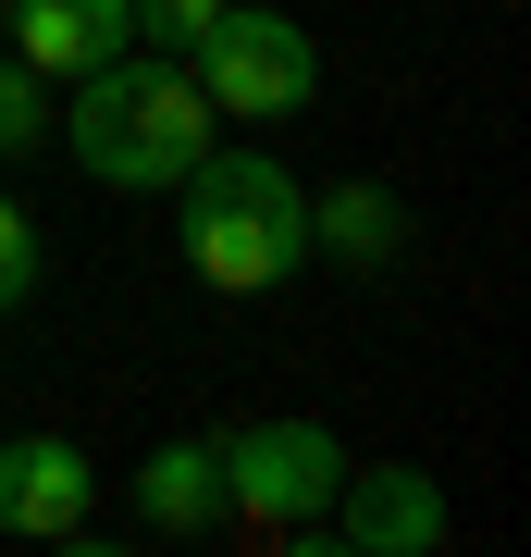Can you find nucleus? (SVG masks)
<instances>
[{
	"label": "nucleus",
	"instance_id": "nucleus-1",
	"mask_svg": "<svg viewBox=\"0 0 531 557\" xmlns=\"http://www.w3.org/2000/svg\"><path fill=\"white\" fill-rule=\"evenodd\" d=\"M211 100H198V75L174 50H112L75 75V100H62V137H75V161L112 199H174V174L198 149H211Z\"/></svg>",
	"mask_w": 531,
	"mask_h": 557
},
{
	"label": "nucleus",
	"instance_id": "nucleus-2",
	"mask_svg": "<svg viewBox=\"0 0 531 557\" xmlns=\"http://www.w3.org/2000/svg\"><path fill=\"white\" fill-rule=\"evenodd\" d=\"M174 236H186V273L211 298H273L309 260V186L273 149H198L174 174Z\"/></svg>",
	"mask_w": 531,
	"mask_h": 557
},
{
	"label": "nucleus",
	"instance_id": "nucleus-3",
	"mask_svg": "<svg viewBox=\"0 0 531 557\" xmlns=\"http://www.w3.org/2000/svg\"><path fill=\"white\" fill-rule=\"evenodd\" d=\"M211 458H223V520H248L273 545H321V508L346 483V446L321 421H236Z\"/></svg>",
	"mask_w": 531,
	"mask_h": 557
},
{
	"label": "nucleus",
	"instance_id": "nucleus-4",
	"mask_svg": "<svg viewBox=\"0 0 531 557\" xmlns=\"http://www.w3.org/2000/svg\"><path fill=\"white\" fill-rule=\"evenodd\" d=\"M186 75H198V100L236 112V124H296V112L321 100L309 25H296V13H260V0H223V25L186 50Z\"/></svg>",
	"mask_w": 531,
	"mask_h": 557
},
{
	"label": "nucleus",
	"instance_id": "nucleus-5",
	"mask_svg": "<svg viewBox=\"0 0 531 557\" xmlns=\"http://www.w3.org/2000/svg\"><path fill=\"white\" fill-rule=\"evenodd\" d=\"M321 545H346V557H445L457 508H445L433 471H408V458H346L334 508H321Z\"/></svg>",
	"mask_w": 531,
	"mask_h": 557
},
{
	"label": "nucleus",
	"instance_id": "nucleus-6",
	"mask_svg": "<svg viewBox=\"0 0 531 557\" xmlns=\"http://www.w3.org/2000/svg\"><path fill=\"white\" fill-rule=\"evenodd\" d=\"M87 496H99V471H87L75 434H0V533L75 545L87 533Z\"/></svg>",
	"mask_w": 531,
	"mask_h": 557
},
{
	"label": "nucleus",
	"instance_id": "nucleus-7",
	"mask_svg": "<svg viewBox=\"0 0 531 557\" xmlns=\"http://www.w3.org/2000/svg\"><path fill=\"white\" fill-rule=\"evenodd\" d=\"M13 62H38V75H87V62L137 50V13L124 0H13Z\"/></svg>",
	"mask_w": 531,
	"mask_h": 557
},
{
	"label": "nucleus",
	"instance_id": "nucleus-8",
	"mask_svg": "<svg viewBox=\"0 0 531 557\" xmlns=\"http://www.w3.org/2000/svg\"><path fill=\"white\" fill-rule=\"evenodd\" d=\"M309 248L346 260V273H395V260H408V199H395V186H371V174L321 186V199H309Z\"/></svg>",
	"mask_w": 531,
	"mask_h": 557
},
{
	"label": "nucleus",
	"instance_id": "nucleus-9",
	"mask_svg": "<svg viewBox=\"0 0 531 557\" xmlns=\"http://www.w3.org/2000/svg\"><path fill=\"white\" fill-rule=\"evenodd\" d=\"M137 520H149V533H211V520H223V458L198 434L149 446L137 458Z\"/></svg>",
	"mask_w": 531,
	"mask_h": 557
},
{
	"label": "nucleus",
	"instance_id": "nucleus-10",
	"mask_svg": "<svg viewBox=\"0 0 531 557\" xmlns=\"http://www.w3.org/2000/svg\"><path fill=\"white\" fill-rule=\"evenodd\" d=\"M50 137H62V112H50V75L0 50V161H38Z\"/></svg>",
	"mask_w": 531,
	"mask_h": 557
},
{
	"label": "nucleus",
	"instance_id": "nucleus-11",
	"mask_svg": "<svg viewBox=\"0 0 531 557\" xmlns=\"http://www.w3.org/2000/svg\"><path fill=\"white\" fill-rule=\"evenodd\" d=\"M38 273H50L38 211H25V199H0V310H25V298H38Z\"/></svg>",
	"mask_w": 531,
	"mask_h": 557
},
{
	"label": "nucleus",
	"instance_id": "nucleus-12",
	"mask_svg": "<svg viewBox=\"0 0 531 557\" xmlns=\"http://www.w3.org/2000/svg\"><path fill=\"white\" fill-rule=\"evenodd\" d=\"M124 13H137V50H198V38H211V25H223V0H124Z\"/></svg>",
	"mask_w": 531,
	"mask_h": 557
},
{
	"label": "nucleus",
	"instance_id": "nucleus-13",
	"mask_svg": "<svg viewBox=\"0 0 531 557\" xmlns=\"http://www.w3.org/2000/svg\"><path fill=\"white\" fill-rule=\"evenodd\" d=\"M0 25H13V0H0Z\"/></svg>",
	"mask_w": 531,
	"mask_h": 557
}]
</instances>
